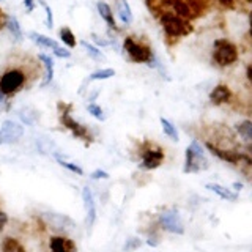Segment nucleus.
<instances>
[{"mask_svg": "<svg viewBox=\"0 0 252 252\" xmlns=\"http://www.w3.org/2000/svg\"><path fill=\"white\" fill-rule=\"evenodd\" d=\"M32 74L30 71L22 65H11L8 66L2 74H0V92L5 94V98L14 96L21 93L30 82Z\"/></svg>", "mask_w": 252, "mask_h": 252, "instance_id": "1", "label": "nucleus"}, {"mask_svg": "<svg viewBox=\"0 0 252 252\" xmlns=\"http://www.w3.org/2000/svg\"><path fill=\"white\" fill-rule=\"evenodd\" d=\"M123 51L128 55V59L134 63H147L148 66H156L153 49L145 39H137V36L132 35L126 36L123 39Z\"/></svg>", "mask_w": 252, "mask_h": 252, "instance_id": "2", "label": "nucleus"}, {"mask_svg": "<svg viewBox=\"0 0 252 252\" xmlns=\"http://www.w3.org/2000/svg\"><path fill=\"white\" fill-rule=\"evenodd\" d=\"M158 18H159L161 27L165 32L167 38L178 39V38L188 36L189 33H192V30H194L191 21H186L183 18H180V16H177L172 11L162 10Z\"/></svg>", "mask_w": 252, "mask_h": 252, "instance_id": "3", "label": "nucleus"}, {"mask_svg": "<svg viewBox=\"0 0 252 252\" xmlns=\"http://www.w3.org/2000/svg\"><path fill=\"white\" fill-rule=\"evenodd\" d=\"M238 47H236L230 39L218 38L213 43V62L219 68H228L238 62Z\"/></svg>", "mask_w": 252, "mask_h": 252, "instance_id": "4", "label": "nucleus"}, {"mask_svg": "<svg viewBox=\"0 0 252 252\" xmlns=\"http://www.w3.org/2000/svg\"><path fill=\"white\" fill-rule=\"evenodd\" d=\"M210 167V161L205 156V152L199 140H192L185 153V173H199Z\"/></svg>", "mask_w": 252, "mask_h": 252, "instance_id": "5", "label": "nucleus"}, {"mask_svg": "<svg viewBox=\"0 0 252 252\" xmlns=\"http://www.w3.org/2000/svg\"><path fill=\"white\" fill-rule=\"evenodd\" d=\"M140 167L144 170H155L164 162L165 153L161 145L152 140H145L140 144Z\"/></svg>", "mask_w": 252, "mask_h": 252, "instance_id": "6", "label": "nucleus"}, {"mask_svg": "<svg viewBox=\"0 0 252 252\" xmlns=\"http://www.w3.org/2000/svg\"><path fill=\"white\" fill-rule=\"evenodd\" d=\"M69 109L71 106L63 104V102H59V115H60V123L65 126L68 131H71V134L76 137V139H81L85 142V145H90L93 142V137L89 131V128L84 125H81L79 122H76L73 117L69 114Z\"/></svg>", "mask_w": 252, "mask_h": 252, "instance_id": "7", "label": "nucleus"}, {"mask_svg": "<svg viewBox=\"0 0 252 252\" xmlns=\"http://www.w3.org/2000/svg\"><path fill=\"white\" fill-rule=\"evenodd\" d=\"M158 225L169 233H175V235L185 233V224H183V220H181V216L177 208L164 210L161 215L158 216Z\"/></svg>", "mask_w": 252, "mask_h": 252, "instance_id": "8", "label": "nucleus"}, {"mask_svg": "<svg viewBox=\"0 0 252 252\" xmlns=\"http://www.w3.org/2000/svg\"><path fill=\"white\" fill-rule=\"evenodd\" d=\"M0 132H2L5 144H18L24 137V126L13 120H5L0 126Z\"/></svg>", "mask_w": 252, "mask_h": 252, "instance_id": "9", "label": "nucleus"}, {"mask_svg": "<svg viewBox=\"0 0 252 252\" xmlns=\"http://www.w3.org/2000/svg\"><path fill=\"white\" fill-rule=\"evenodd\" d=\"M82 202H84V210H85V224H87V228L90 230L94 225V220H96V203H94L93 192L89 186H85L82 189Z\"/></svg>", "mask_w": 252, "mask_h": 252, "instance_id": "10", "label": "nucleus"}, {"mask_svg": "<svg viewBox=\"0 0 252 252\" xmlns=\"http://www.w3.org/2000/svg\"><path fill=\"white\" fill-rule=\"evenodd\" d=\"M232 99H233V92L225 84H219L210 92V102L215 106L228 104V102H232Z\"/></svg>", "mask_w": 252, "mask_h": 252, "instance_id": "11", "label": "nucleus"}, {"mask_svg": "<svg viewBox=\"0 0 252 252\" xmlns=\"http://www.w3.org/2000/svg\"><path fill=\"white\" fill-rule=\"evenodd\" d=\"M49 248L51 252H76L74 243L65 236H51Z\"/></svg>", "mask_w": 252, "mask_h": 252, "instance_id": "12", "label": "nucleus"}, {"mask_svg": "<svg viewBox=\"0 0 252 252\" xmlns=\"http://www.w3.org/2000/svg\"><path fill=\"white\" fill-rule=\"evenodd\" d=\"M115 13L125 26H129L132 22V11L128 0H115Z\"/></svg>", "mask_w": 252, "mask_h": 252, "instance_id": "13", "label": "nucleus"}, {"mask_svg": "<svg viewBox=\"0 0 252 252\" xmlns=\"http://www.w3.org/2000/svg\"><path fill=\"white\" fill-rule=\"evenodd\" d=\"M29 38L33 41L35 44H38L39 47H44V49H51V51H55L57 47L60 46L55 39L46 36L43 33H38V32H30L29 33Z\"/></svg>", "mask_w": 252, "mask_h": 252, "instance_id": "14", "label": "nucleus"}, {"mask_svg": "<svg viewBox=\"0 0 252 252\" xmlns=\"http://www.w3.org/2000/svg\"><path fill=\"white\" fill-rule=\"evenodd\" d=\"M38 60L41 62V65L44 68V81L41 82V87H46L54 79V60L46 54H38Z\"/></svg>", "mask_w": 252, "mask_h": 252, "instance_id": "15", "label": "nucleus"}, {"mask_svg": "<svg viewBox=\"0 0 252 252\" xmlns=\"http://www.w3.org/2000/svg\"><path fill=\"white\" fill-rule=\"evenodd\" d=\"M205 188L210 189L211 192L218 194L220 199H224V200H228V202H236V200H238V194L230 191V189L225 188V186H220L218 183H208Z\"/></svg>", "mask_w": 252, "mask_h": 252, "instance_id": "16", "label": "nucleus"}, {"mask_svg": "<svg viewBox=\"0 0 252 252\" xmlns=\"http://www.w3.org/2000/svg\"><path fill=\"white\" fill-rule=\"evenodd\" d=\"M96 8H98V13H99V16H101V19L104 21L110 29L117 30L115 18H114V13H112V8H110V5H107L106 2H102V0H99V2L96 3Z\"/></svg>", "mask_w": 252, "mask_h": 252, "instance_id": "17", "label": "nucleus"}, {"mask_svg": "<svg viewBox=\"0 0 252 252\" xmlns=\"http://www.w3.org/2000/svg\"><path fill=\"white\" fill-rule=\"evenodd\" d=\"M0 249L2 252H27L26 246L14 236H5L0 244Z\"/></svg>", "mask_w": 252, "mask_h": 252, "instance_id": "18", "label": "nucleus"}, {"mask_svg": "<svg viewBox=\"0 0 252 252\" xmlns=\"http://www.w3.org/2000/svg\"><path fill=\"white\" fill-rule=\"evenodd\" d=\"M8 32L13 35V38L16 39V41H22L24 38V33H22V29H21V24L18 21V18L16 16H8V21H6V27Z\"/></svg>", "mask_w": 252, "mask_h": 252, "instance_id": "19", "label": "nucleus"}, {"mask_svg": "<svg viewBox=\"0 0 252 252\" xmlns=\"http://www.w3.org/2000/svg\"><path fill=\"white\" fill-rule=\"evenodd\" d=\"M159 122H161L162 131H164L165 136H167V137H169L170 140H173V142H178V131H177V126L173 125L172 122H169L167 118H164V117L159 118Z\"/></svg>", "mask_w": 252, "mask_h": 252, "instance_id": "20", "label": "nucleus"}, {"mask_svg": "<svg viewBox=\"0 0 252 252\" xmlns=\"http://www.w3.org/2000/svg\"><path fill=\"white\" fill-rule=\"evenodd\" d=\"M19 118L22 120V123L32 126V125H35L38 120V112L32 107H22L19 110Z\"/></svg>", "mask_w": 252, "mask_h": 252, "instance_id": "21", "label": "nucleus"}, {"mask_svg": "<svg viewBox=\"0 0 252 252\" xmlns=\"http://www.w3.org/2000/svg\"><path fill=\"white\" fill-rule=\"evenodd\" d=\"M59 35H60L62 43L65 44V46H68L69 49H73V47H76V44H77L76 36H74L73 32H71L69 27H62L60 32H59Z\"/></svg>", "mask_w": 252, "mask_h": 252, "instance_id": "22", "label": "nucleus"}, {"mask_svg": "<svg viewBox=\"0 0 252 252\" xmlns=\"http://www.w3.org/2000/svg\"><path fill=\"white\" fill-rule=\"evenodd\" d=\"M236 132L244 139V142H249L252 140V122L251 120H244L241 123L236 125Z\"/></svg>", "mask_w": 252, "mask_h": 252, "instance_id": "23", "label": "nucleus"}, {"mask_svg": "<svg viewBox=\"0 0 252 252\" xmlns=\"http://www.w3.org/2000/svg\"><path fill=\"white\" fill-rule=\"evenodd\" d=\"M81 44H82V47L87 51V54H89V57L90 59H93V60H96V62H99V60H106V57H104V54H102L96 46H93L92 43H89V41H85V39H82L81 41Z\"/></svg>", "mask_w": 252, "mask_h": 252, "instance_id": "24", "label": "nucleus"}, {"mask_svg": "<svg viewBox=\"0 0 252 252\" xmlns=\"http://www.w3.org/2000/svg\"><path fill=\"white\" fill-rule=\"evenodd\" d=\"M115 76V69L112 68H104V69H98L94 73L90 74V81H106Z\"/></svg>", "mask_w": 252, "mask_h": 252, "instance_id": "25", "label": "nucleus"}, {"mask_svg": "<svg viewBox=\"0 0 252 252\" xmlns=\"http://www.w3.org/2000/svg\"><path fill=\"white\" fill-rule=\"evenodd\" d=\"M55 158H57V162L62 165V167L68 169L69 172H73V173H77V175H84V170H82V167H79L77 164H74V162H69V161H65V159H62V158H60V156H57V155H55Z\"/></svg>", "mask_w": 252, "mask_h": 252, "instance_id": "26", "label": "nucleus"}, {"mask_svg": "<svg viewBox=\"0 0 252 252\" xmlns=\"http://www.w3.org/2000/svg\"><path fill=\"white\" fill-rule=\"evenodd\" d=\"M142 246V240L137 238V236H131L129 240H126L125 246H123V252H134L137 251Z\"/></svg>", "mask_w": 252, "mask_h": 252, "instance_id": "27", "label": "nucleus"}, {"mask_svg": "<svg viewBox=\"0 0 252 252\" xmlns=\"http://www.w3.org/2000/svg\"><path fill=\"white\" fill-rule=\"evenodd\" d=\"M87 110L96 118V120H101V122H104L106 120V114H104V110H102L98 104H94V102H90L89 106H87Z\"/></svg>", "mask_w": 252, "mask_h": 252, "instance_id": "28", "label": "nucleus"}, {"mask_svg": "<svg viewBox=\"0 0 252 252\" xmlns=\"http://www.w3.org/2000/svg\"><path fill=\"white\" fill-rule=\"evenodd\" d=\"M38 2L43 5L44 11H46V24H47V27H49V29H52V27H54V14H52V10H51V6L47 5L46 2H43V0H38Z\"/></svg>", "mask_w": 252, "mask_h": 252, "instance_id": "29", "label": "nucleus"}, {"mask_svg": "<svg viewBox=\"0 0 252 252\" xmlns=\"http://www.w3.org/2000/svg\"><path fill=\"white\" fill-rule=\"evenodd\" d=\"M52 52H54L55 57H59V59H69L71 57V52L68 49H65V47H62V46H59L57 49L52 51Z\"/></svg>", "mask_w": 252, "mask_h": 252, "instance_id": "30", "label": "nucleus"}, {"mask_svg": "<svg viewBox=\"0 0 252 252\" xmlns=\"http://www.w3.org/2000/svg\"><path fill=\"white\" fill-rule=\"evenodd\" d=\"M90 178L93 180H107L109 178V173L106 170H101V169H96L90 173Z\"/></svg>", "mask_w": 252, "mask_h": 252, "instance_id": "31", "label": "nucleus"}, {"mask_svg": "<svg viewBox=\"0 0 252 252\" xmlns=\"http://www.w3.org/2000/svg\"><path fill=\"white\" fill-rule=\"evenodd\" d=\"M147 244H148V246H152V248H156L158 244H159V236L155 235V233H150L148 238H147Z\"/></svg>", "mask_w": 252, "mask_h": 252, "instance_id": "32", "label": "nucleus"}, {"mask_svg": "<svg viewBox=\"0 0 252 252\" xmlns=\"http://www.w3.org/2000/svg\"><path fill=\"white\" fill-rule=\"evenodd\" d=\"M6 224H8V215L5 211L0 210V233L3 232V228L6 227Z\"/></svg>", "mask_w": 252, "mask_h": 252, "instance_id": "33", "label": "nucleus"}, {"mask_svg": "<svg viewBox=\"0 0 252 252\" xmlns=\"http://www.w3.org/2000/svg\"><path fill=\"white\" fill-rule=\"evenodd\" d=\"M93 41H94V44L96 46H109L110 43L107 41V39H104V38H101V36H98V35H93Z\"/></svg>", "mask_w": 252, "mask_h": 252, "instance_id": "34", "label": "nucleus"}, {"mask_svg": "<svg viewBox=\"0 0 252 252\" xmlns=\"http://www.w3.org/2000/svg\"><path fill=\"white\" fill-rule=\"evenodd\" d=\"M6 21H8V16L5 14L2 8H0V30H3L6 27Z\"/></svg>", "mask_w": 252, "mask_h": 252, "instance_id": "35", "label": "nucleus"}, {"mask_svg": "<svg viewBox=\"0 0 252 252\" xmlns=\"http://www.w3.org/2000/svg\"><path fill=\"white\" fill-rule=\"evenodd\" d=\"M218 2L222 5V6H225V8H233L235 3L238 2V0H218Z\"/></svg>", "mask_w": 252, "mask_h": 252, "instance_id": "36", "label": "nucleus"}, {"mask_svg": "<svg viewBox=\"0 0 252 252\" xmlns=\"http://www.w3.org/2000/svg\"><path fill=\"white\" fill-rule=\"evenodd\" d=\"M24 6H26L27 11L30 13V11L35 10V2H33V0H24Z\"/></svg>", "mask_w": 252, "mask_h": 252, "instance_id": "37", "label": "nucleus"}, {"mask_svg": "<svg viewBox=\"0 0 252 252\" xmlns=\"http://www.w3.org/2000/svg\"><path fill=\"white\" fill-rule=\"evenodd\" d=\"M233 188L236 189V191H241V189H243V185H241V183H233Z\"/></svg>", "mask_w": 252, "mask_h": 252, "instance_id": "38", "label": "nucleus"}, {"mask_svg": "<svg viewBox=\"0 0 252 252\" xmlns=\"http://www.w3.org/2000/svg\"><path fill=\"white\" fill-rule=\"evenodd\" d=\"M5 99H6V98H5V94H3L2 92H0V104H2V102H3Z\"/></svg>", "mask_w": 252, "mask_h": 252, "instance_id": "39", "label": "nucleus"}, {"mask_svg": "<svg viewBox=\"0 0 252 252\" xmlns=\"http://www.w3.org/2000/svg\"><path fill=\"white\" fill-rule=\"evenodd\" d=\"M0 145H5V140H3V136H2V132H0Z\"/></svg>", "mask_w": 252, "mask_h": 252, "instance_id": "40", "label": "nucleus"}, {"mask_svg": "<svg viewBox=\"0 0 252 252\" xmlns=\"http://www.w3.org/2000/svg\"><path fill=\"white\" fill-rule=\"evenodd\" d=\"M0 2H3V0H0Z\"/></svg>", "mask_w": 252, "mask_h": 252, "instance_id": "41", "label": "nucleus"}]
</instances>
